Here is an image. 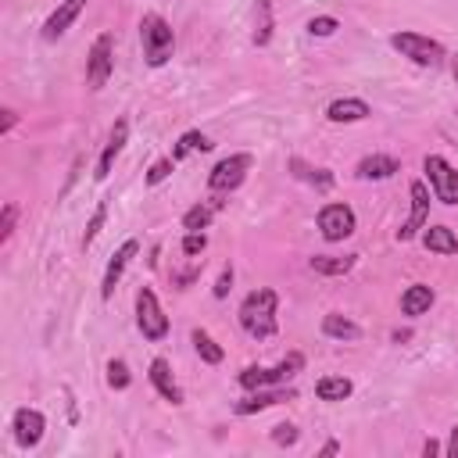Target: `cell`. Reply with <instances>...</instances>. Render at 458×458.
I'll use <instances>...</instances> for the list:
<instances>
[{"instance_id": "obj_1", "label": "cell", "mask_w": 458, "mask_h": 458, "mask_svg": "<svg viewBox=\"0 0 458 458\" xmlns=\"http://www.w3.org/2000/svg\"><path fill=\"white\" fill-rule=\"evenodd\" d=\"M276 304H279L276 290H268V286L250 290L243 297V304H240V329L247 336H254V340L276 336Z\"/></svg>"}, {"instance_id": "obj_16", "label": "cell", "mask_w": 458, "mask_h": 458, "mask_svg": "<svg viewBox=\"0 0 458 458\" xmlns=\"http://www.w3.org/2000/svg\"><path fill=\"white\" fill-rule=\"evenodd\" d=\"M150 383H154V390H157L165 401H172V404H182V386L175 383V376H172V365H168L165 358H154V361H150Z\"/></svg>"}, {"instance_id": "obj_6", "label": "cell", "mask_w": 458, "mask_h": 458, "mask_svg": "<svg viewBox=\"0 0 458 458\" xmlns=\"http://www.w3.org/2000/svg\"><path fill=\"white\" fill-rule=\"evenodd\" d=\"M111 72H114V36L100 32L93 39V47H89V57H86V82H89V89H104Z\"/></svg>"}, {"instance_id": "obj_7", "label": "cell", "mask_w": 458, "mask_h": 458, "mask_svg": "<svg viewBox=\"0 0 458 458\" xmlns=\"http://www.w3.org/2000/svg\"><path fill=\"white\" fill-rule=\"evenodd\" d=\"M247 172H250V154H229V157H222V161L211 168L208 190H211L215 197H229V193L247 179Z\"/></svg>"}, {"instance_id": "obj_15", "label": "cell", "mask_w": 458, "mask_h": 458, "mask_svg": "<svg viewBox=\"0 0 458 458\" xmlns=\"http://www.w3.org/2000/svg\"><path fill=\"white\" fill-rule=\"evenodd\" d=\"M82 7H86V0H61L57 11L43 21V39H61L72 29V21L82 14Z\"/></svg>"}, {"instance_id": "obj_17", "label": "cell", "mask_w": 458, "mask_h": 458, "mask_svg": "<svg viewBox=\"0 0 458 458\" xmlns=\"http://www.w3.org/2000/svg\"><path fill=\"white\" fill-rule=\"evenodd\" d=\"M372 114V107L361 100V97H340L326 107V118L329 122H365Z\"/></svg>"}, {"instance_id": "obj_23", "label": "cell", "mask_w": 458, "mask_h": 458, "mask_svg": "<svg viewBox=\"0 0 458 458\" xmlns=\"http://www.w3.org/2000/svg\"><path fill=\"white\" fill-rule=\"evenodd\" d=\"M354 394V383L347 376H322L315 383V397L318 401H347Z\"/></svg>"}, {"instance_id": "obj_35", "label": "cell", "mask_w": 458, "mask_h": 458, "mask_svg": "<svg viewBox=\"0 0 458 458\" xmlns=\"http://www.w3.org/2000/svg\"><path fill=\"white\" fill-rule=\"evenodd\" d=\"M204 247H208V236H204V229H200V233H186V236H182V254H186V258H197V254H204Z\"/></svg>"}, {"instance_id": "obj_40", "label": "cell", "mask_w": 458, "mask_h": 458, "mask_svg": "<svg viewBox=\"0 0 458 458\" xmlns=\"http://www.w3.org/2000/svg\"><path fill=\"white\" fill-rule=\"evenodd\" d=\"M437 451H440V444H437V440H426V444H422V454H426V458H429V454H437Z\"/></svg>"}, {"instance_id": "obj_39", "label": "cell", "mask_w": 458, "mask_h": 458, "mask_svg": "<svg viewBox=\"0 0 458 458\" xmlns=\"http://www.w3.org/2000/svg\"><path fill=\"white\" fill-rule=\"evenodd\" d=\"M336 451H340V444H336V440H326V444H322V451H318V454H336Z\"/></svg>"}, {"instance_id": "obj_20", "label": "cell", "mask_w": 458, "mask_h": 458, "mask_svg": "<svg viewBox=\"0 0 458 458\" xmlns=\"http://www.w3.org/2000/svg\"><path fill=\"white\" fill-rule=\"evenodd\" d=\"M276 0H254V47H268L272 43V32H276V11H272Z\"/></svg>"}, {"instance_id": "obj_25", "label": "cell", "mask_w": 458, "mask_h": 458, "mask_svg": "<svg viewBox=\"0 0 458 458\" xmlns=\"http://www.w3.org/2000/svg\"><path fill=\"white\" fill-rule=\"evenodd\" d=\"M354 258H358V254H344V258H336V254H315L308 265H311L315 272H322V276H344V272L354 268Z\"/></svg>"}, {"instance_id": "obj_34", "label": "cell", "mask_w": 458, "mask_h": 458, "mask_svg": "<svg viewBox=\"0 0 458 458\" xmlns=\"http://www.w3.org/2000/svg\"><path fill=\"white\" fill-rule=\"evenodd\" d=\"M336 29H340V21H336L333 14H318V18L308 21V32H311V36H333Z\"/></svg>"}, {"instance_id": "obj_29", "label": "cell", "mask_w": 458, "mask_h": 458, "mask_svg": "<svg viewBox=\"0 0 458 458\" xmlns=\"http://www.w3.org/2000/svg\"><path fill=\"white\" fill-rule=\"evenodd\" d=\"M129 383H132L129 365H125L122 358H111V361H107V386H111V390H125Z\"/></svg>"}, {"instance_id": "obj_19", "label": "cell", "mask_w": 458, "mask_h": 458, "mask_svg": "<svg viewBox=\"0 0 458 458\" xmlns=\"http://www.w3.org/2000/svg\"><path fill=\"white\" fill-rule=\"evenodd\" d=\"M286 168H290V175H293V179H301V182L315 186L318 193H326V190L333 186V172H329V168H315V165H308L304 157H290V161H286Z\"/></svg>"}, {"instance_id": "obj_24", "label": "cell", "mask_w": 458, "mask_h": 458, "mask_svg": "<svg viewBox=\"0 0 458 458\" xmlns=\"http://www.w3.org/2000/svg\"><path fill=\"white\" fill-rule=\"evenodd\" d=\"M422 243H426V250H437V254H454L458 250V236L447 225H426Z\"/></svg>"}, {"instance_id": "obj_9", "label": "cell", "mask_w": 458, "mask_h": 458, "mask_svg": "<svg viewBox=\"0 0 458 458\" xmlns=\"http://www.w3.org/2000/svg\"><path fill=\"white\" fill-rule=\"evenodd\" d=\"M354 225H358V218H354V211H351L347 204H326V208L318 211V233H322L329 243L347 240V236L354 233Z\"/></svg>"}, {"instance_id": "obj_22", "label": "cell", "mask_w": 458, "mask_h": 458, "mask_svg": "<svg viewBox=\"0 0 458 458\" xmlns=\"http://www.w3.org/2000/svg\"><path fill=\"white\" fill-rule=\"evenodd\" d=\"M322 333H326L329 340H361V326L351 322V318L340 315V311H329V315L322 318Z\"/></svg>"}, {"instance_id": "obj_8", "label": "cell", "mask_w": 458, "mask_h": 458, "mask_svg": "<svg viewBox=\"0 0 458 458\" xmlns=\"http://www.w3.org/2000/svg\"><path fill=\"white\" fill-rule=\"evenodd\" d=\"M422 168H426V179H429L437 200L454 208V204H458V168H454L451 161H444L440 154H426Z\"/></svg>"}, {"instance_id": "obj_18", "label": "cell", "mask_w": 458, "mask_h": 458, "mask_svg": "<svg viewBox=\"0 0 458 458\" xmlns=\"http://www.w3.org/2000/svg\"><path fill=\"white\" fill-rule=\"evenodd\" d=\"M358 179H372V182H379V179H390L394 172H401V165H397V157H390V154H369V157H361L358 161Z\"/></svg>"}, {"instance_id": "obj_32", "label": "cell", "mask_w": 458, "mask_h": 458, "mask_svg": "<svg viewBox=\"0 0 458 458\" xmlns=\"http://www.w3.org/2000/svg\"><path fill=\"white\" fill-rule=\"evenodd\" d=\"M14 222H18V204H4V211H0V243H7L11 240V233H14Z\"/></svg>"}, {"instance_id": "obj_10", "label": "cell", "mask_w": 458, "mask_h": 458, "mask_svg": "<svg viewBox=\"0 0 458 458\" xmlns=\"http://www.w3.org/2000/svg\"><path fill=\"white\" fill-rule=\"evenodd\" d=\"M11 429H14V444L18 447H36L43 440V429H47V419L39 408H18L14 419H11Z\"/></svg>"}, {"instance_id": "obj_11", "label": "cell", "mask_w": 458, "mask_h": 458, "mask_svg": "<svg viewBox=\"0 0 458 458\" xmlns=\"http://www.w3.org/2000/svg\"><path fill=\"white\" fill-rule=\"evenodd\" d=\"M408 193H411V211H408V222L397 229V240L419 236V229H426V222H429V190H426V182L415 179Z\"/></svg>"}, {"instance_id": "obj_31", "label": "cell", "mask_w": 458, "mask_h": 458, "mask_svg": "<svg viewBox=\"0 0 458 458\" xmlns=\"http://www.w3.org/2000/svg\"><path fill=\"white\" fill-rule=\"evenodd\" d=\"M172 168H175V157L168 154V157H157L150 168H147V186H157V182H165L168 175H172Z\"/></svg>"}, {"instance_id": "obj_4", "label": "cell", "mask_w": 458, "mask_h": 458, "mask_svg": "<svg viewBox=\"0 0 458 458\" xmlns=\"http://www.w3.org/2000/svg\"><path fill=\"white\" fill-rule=\"evenodd\" d=\"M390 47H394L401 57H408L411 64H422V68H437V64L447 57L437 39L419 36V32H394V36H390Z\"/></svg>"}, {"instance_id": "obj_5", "label": "cell", "mask_w": 458, "mask_h": 458, "mask_svg": "<svg viewBox=\"0 0 458 458\" xmlns=\"http://www.w3.org/2000/svg\"><path fill=\"white\" fill-rule=\"evenodd\" d=\"M136 326L143 333V340H165L168 336V315L157 304V293L150 286L136 290Z\"/></svg>"}, {"instance_id": "obj_13", "label": "cell", "mask_w": 458, "mask_h": 458, "mask_svg": "<svg viewBox=\"0 0 458 458\" xmlns=\"http://www.w3.org/2000/svg\"><path fill=\"white\" fill-rule=\"evenodd\" d=\"M293 397V390H286V386H272V390H250V397H243V401H236L233 404V411L236 415H254V411H265V408H276V404H283V401H290Z\"/></svg>"}, {"instance_id": "obj_3", "label": "cell", "mask_w": 458, "mask_h": 458, "mask_svg": "<svg viewBox=\"0 0 458 458\" xmlns=\"http://www.w3.org/2000/svg\"><path fill=\"white\" fill-rule=\"evenodd\" d=\"M304 369V354L301 351H290L279 365H272V369H265V365H247L240 376H236V383L243 386V390H261V386H286L297 372Z\"/></svg>"}, {"instance_id": "obj_36", "label": "cell", "mask_w": 458, "mask_h": 458, "mask_svg": "<svg viewBox=\"0 0 458 458\" xmlns=\"http://www.w3.org/2000/svg\"><path fill=\"white\" fill-rule=\"evenodd\" d=\"M229 290H233V265H222V272L215 279V297L222 301V297H229Z\"/></svg>"}, {"instance_id": "obj_28", "label": "cell", "mask_w": 458, "mask_h": 458, "mask_svg": "<svg viewBox=\"0 0 458 458\" xmlns=\"http://www.w3.org/2000/svg\"><path fill=\"white\" fill-rule=\"evenodd\" d=\"M190 344H193V351L200 354V361H208V365H218L222 358H225V351L211 340V333H204V329H193L190 333Z\"/></svg>"}, {"instance_id": "obj_14", "label": "cell", "mask_w": 458, "mask_h": 458, "mask_svg": "<svg viewBox=\"0 0 458 458\" xmlns=\"http://www.w3.org/2000/svg\"><path fill=\"white\" fill-rule=\"evenodd\" d=\"M125 140H129V122H125V118H118V122H114V129H111V136H107V143H104V150H100V157H97V172H93L97 179H107V175H111L114 157L122 154Z\"/></svg>"}, {"instance_id": "obj_41", "label": "cell", "mask_w": 458, "mask_h": 458, "mask_svg": "<svg viewBox=\"0 0 458 458\" xmlns=\"http://www.w3.org/2000/svg\"><path fill=\"white\" fill-rule=\"evenodd\" d=\"M451 75H454V82H458V54L451 57Z\"/></svg>"}, {"instance_id": "obj_38", "label": "cell", "mask_w": 458, "mask_h": 458, "mask_svg": "<svg viewBox=\"0 0 458 458\" xmlns=\"http://www.w3.org/2000/svg\"><path fill=\"white\" fill-rule=\"evenodd\" d=\"M444 454H447V458H458V426L451 429V440H447V447H444Z\"/></svg>"}, {"instance_id": "obj_30", "label": "cell", "mask_w": 458, "mask_h": 458, "mask_svg": "<svg viewBox=\"0 0 458 458\" xmlns=\"http://www.w3.org/2000/svg\"><path fill=\"white\" fill-rule=\"evenodd\" d=\"M104 218H107V200H100V204L93 208V215H89V222H86V233H82V247H89V243L97 240V233L104 229Z\"/></svg>"}, {"instance_id": "obj_33", "label": "cell", "mask_w": 458, "mask_h": 458, "mask_svg": "<svg viewBox=\"0 0 458 458\" xmlns=\"http://www.w3.org/2000/svg\"><path fill=\"white\" fill-rule=\"evenodd\" d=\"M272 440H276L279 447H293V444L301 440V429H297L293 422H279V426L272 429Z\"/></svg>"}, {"instance_id": "obj_21", "label": "cell", "mask_w": 458, "mask_h": 458, "mask_svg": "<svg viewBox=\"0 0 458 458\" xmlns=\"http://www.w3.org/2000/svg\"><path fill=\"white\" fill-rule=\"evenodd\" d=\"M433 308V290L426 286V283H411L404 293H401V311L408 315V318H419V315H426Z\"/></svg>"}, {"instance_id": "obj_12", "label": "cell", "mask_w": 458, "mask_h": 458, "mask_svg": "<svg viewBox=\"0 0 458 458\" xmlns=\"http://www.w3.org/2000/svg\"><path fill=\"white\" fill-rule=\"evenodd\" d=\"M136 254H140V240H125V243L111 254V261H107V268H104V283H100V297H104V301H111L118 279L125 276V268H129V261H132Z\"/></svg>"}, {"instance_id": "obj_26", "label": "cell", "mask_w": 458, "mask_h": 458, "mask_svg": "<svg viewBox=\"0 0 458 458\" xmlns=\"http://www.w3.org/2000/svg\"><path fill=\"white\" fill-rule=\"evenodd\" d=\"M197 150H200V154H204V150H211V140H208L200 129H190V132H182V136H179V143L172 147V157H175V161H182V157H190V154H197Z\"/></svg>"}, {"instance_id": "obj_2", "label": "cell", "mask_w": 458, "mask_h": 458, "mask_svg": "<svg viewBox=\"0 0 458 458\" xmlns=\"http://www.w3.org/2000/svg\"><path fill=\"white\" fill-rule=\"evenodd\" d=\"M140 43H143V61L150 68H161V64H168L172 50H175V32L157 11H150L140 18Z\"/></svg>"}, {"instance_id": "obj_27", "label": "cell", "mask_w": 458, "mask_h": 458, "mask_svg": "<svg viewBox=\"0 0 458 458\" xmlns=\"http://www.w3.org/2000/svg\"><path fill=\"white\" fill-rule=\"evenodd\" d=\"M215 204L211 200H200V204H193L186 215H182V229L186 233H200V229H208L211 225V218H215Z\"/></svg>"}, {"instance_id": "obj_37", "label": "cell", "mask_w": 458, "mask_h": 458, "mask_svg": "<svg viewBox=\"0 0 458 458\" xmlns=\"http://www.w3.org/2000/svg\"><path fill=\"white\" fill-rule=\"evenodd\" d=\"M0 114H4V122H0V132H4V136H7V132H11V129H14V125H18V111H14V107H4V111H0Z\"/></svg>"}]
</instances>
